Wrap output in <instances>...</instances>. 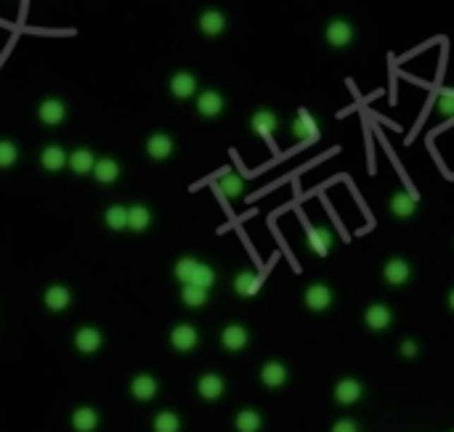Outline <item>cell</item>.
Wrapping results in <instances>:
<instances>
[{
	"label": "cell",
	"mask_w": 454,
	"mask_h": 432,
	"mask_svg": "<svg viewBox=\"0 0 454 432\" xmlns=\"http://www.w3.org/2000/svg\"><path fill=\"white\" fill-rule=\"evenodd\" d=\"M324 40L337 48V51H343L348 45L356 40V30L354 24L348 22V19H333V22L324 27Z\"/></svg>",
	"instance_id": "6da1fadb"
},
{
	"label": "cell",
	"mask_w": 454,
	"mask_h": 432,
	"mask_svg": "<svg viewBox=\"0 0 454 432\" xmlns=\"http://www.w3.org/2000/svg\"><path fill=\"white\" fill-rule=\"evenodd\" d=\"M306 247L309 252H313L316 258H327L335 247V234L327 226H313L309 228V236H306Z\"/></svg>",
	"instance_id": "7a4b0ae2"
},
{
	"label": "cell",
	"mask_w": 454,
	"mask_h": 432,
	"mask_svg": "<svg viewBox=\"0 0 454 432\" xmlns=\"http://www.w3.org/2000/svg\"><path fill=\"white\" fill-rule=\"evenodd\" d=\"M292 133H295V138L303 140V143H313V140L321 136L319 119L313 117L309 109H300L298 117L292 119Z\"/></svg>",
	"instance_id": "3957f363"
},
{
	"label": "cell",
	"mask_w": 454,
	"mask_h": 432,
	"mask_svg": "<svg viewBox=\"0 0 454 432\" xmlns=\"http://www.w3.org/2000/svg\"><path fill=\"white\" fill-rule=\"evenodd\" d=\"M303 300H306V308H309V311L321 313V311H327V308L335 303V292L327 284H311L309 289L303 292Z\"/></svg>",
	"instance_id": "277c9868"
},
{
	"label": "cell",
	"mask_w": 454,
	"mask_h": 432,
	"mask_svg": "<svg viewBox=\"0 0 454 432\" xmlns=\"http://www.w3.org/2000/svg\"><path fill=\"white\" fill-rule=\"evenodd\" d=\"M364 398V385L354 377H343L337 379V385H335V400L340 403V406H356L359 400Z\"/></svg>",
	"instance_id": "5b68a950"
},
{
	"label": "cell",
	"mask_w": 454,
	"mask_h": 432,
	"mask_svg": "<svg viewBox=\"0 0 454 432\" xmlns=\"http://www.w3.org/2000/svg\"><path fill=\"white\" fill-rule=\"evenodd\" d=\"M393 324V311L386 303H372L364 311V326L369 332H386Z\"/></svg>",
	"instance_id": "8992f818"
},
{
	"label": "cell",
	"mask_w": 454,
	"mask_h": 432,
	"mask_svg": "<svg viewBox=\"0 0 454 432\" xmlns=\"http://www.w3.org/2000/svg\"><path fill=\"white\" fill-rule=\"evenodd\" d=\"M383 279H386V284H390V287H404V284L412 279L410 260L390 258L386 265H383Z\"/></svg>",
	"instance_id": "52a82bcc"
},
{
	"label": "cell",
	"mask_w": 454,
	"mask_h": 432,
	"mask_svg": "<svg viewBox=\"0 0 454 432\" xmlns=\"http://www.w3.org/2000/svg\"><path fill=\"white\" fill-rule=\"evenodd\" d=\"M388 207H390V212L399 217V220H410V217L417 215V196H412L410 191L399 188V191L390 194Z\"/></svg>",
	"instance_id": "ba28073f"
},
{
	"label": "cell",
	"mask_w": 454,
	"mask_h": 432,
	"mask_svg": "<svg viewBox=\"0 0 454 432\" xmlns=\"http://www.w3.org/2000/svg\"><path fill=\"white\" fill-rule=\"evenodd\" d=\"M200 342V332L194 329L191 324H178L173 326V332H170V345L181 350V353H186V350H194Z\"/></svg>",
	"instance_id": "9c48e42d"
},
{
	"label": "cell",
	"mask_w": 454,
	"mask_h": 432,
	"mask_svg": "<svg viewBox=\"0 0 454 432\" xmlns=\"http://www.w3.org/2000/svg\"><path fill=\"white\" fill-rule=\"evenodd\" d=\"M247 342H250V332H247L242 324H229L221 332V345L226 347L229 353H239V350H244Z\"/></svg>",
	"instance_id": "30bf717a"
},
{
	"label": "cell",
	"mask_w": 454,
	"mask_h": 432,
	"mask_svg": "<svg viewBox=\"0 0 454 432\" xmlns=\"http://www.w3.org/2000/svg\"><path fill=\"white\" fill-rule=\"evenodd\" d=\"M287 377H289V371H287V366L282 364V361H268V364H263L261 366V382L266 385V388H271V390H279L285 382H287Z\"/></svg>",
	"instance_id": "8fae6325"
},
{
	"label": "cell",
	"mask_w": 454,
	"mask_h": 432,
	"mask_svg": "<svg viewBox=\"0 0 454 432\" xmlns=\"http://www.w3.org/2000/svg\"><path fill=\"white\" fill-rule=\"evenodd\" d=\"M37 117H40V122L43 125H61L64 122V117H67V109H64V104L59 101V98H45L43 104H40V109H37Z\"/></svg>",
	"instance_id": "7c38bea8"
},
{
	"label": "cell",
	"mask_w": 454,
	"mask_h": 432,
	"mask_svg": "<svg viewBox=\"0 0 454 432\" xmlns=\"http://www.w3.org/2000/svg\"><path fill=\"white\" fill-rule=\"evenodd\" d=\"M250 125H253V130L261 136V138H271L274 130L279 128V117L271 112V109H258L253 114V119H250Z\"/></svg>",
	"instance_id": "4fadbf2b"
},
{
	"label": "cell",
	"mask_w": 454,
	"mask_h": 432,
	"mask_svg": "<svg viewBox=\"0 0 454 432\" xmlns=\"http://www.w3.org/2000/svg\"><path fill=\"white\" fill-rule=\"evenodd\" d=\"M223 107H226V101H223V96L218 90H205V93H200V98H197V112L208 119L218 117L223 112Z\"/></svg>",
	"instance_id": "5bb4252c"
},
{
	"label": "cell",
	"mask_w": 454,
	"mask_h": 432,
	"mask_svg": "<svg viewBox=\"0 0 454 432\" xmlns=\"http://www.w3.org/2000/svg\"><path fill=\"white\" fill-rule=\"evenodd\" d=\"M261 273H255V270H242V273H237V279H234V292L239 294V297H253L258 294L261 289Z\"/></svg>",
	"instance_id": "9a60e30c"
},
{
	"label": "cell",
	"mask_w": 454,
	"mask_h": 432,
	"mask_svg": "<svg viewBox=\"0 0 454 432\" xmlns=\"http://www.w3.org/2000/svg\"><path fill=\"white\" fill-rule=\"evenodd\" d=\"M173 149H176V143H173V138L165 136V133H155V136H149V140H146V152H149L152 160H167V157L173 154Z\"/></svg>",
	"instance_id": "2e32d148"
},
{
	"label": "cell",
	"mask_w": 454,
	"mask_h": 432,
	"mask_svg": "<svg viewBox=\"0 0 454 432\" xmlns=\"http://www.w3.org/2000/svg\"><path fill=\"white\" fill-rule=\"evenodd\" d=\"M101 332L99 329H93V326H83L78 335H75V347H78L80 353H85V356H90V353H96L101 347Z\"/></svg>",
	"instance_id": "e0dca14e"
},
{
	"label": "cell",
	"mask_w": 454,
	"mask_h": 432,
	"mask_svg": "<svg viewBox=\"0 0 454 432\" xmlns=\"http://www.w3.org/2000/svg\"><path fill=\"white\" fill-rule=\"evenodd\" d=\"M43 303L48 311H67L69 303H72V294H69L67 287L56 284V287H48V289H45Z\"/></svg>",
	"instance_id": "ac0fdd59"
},
{
	"label": "cell",
	"mask_w": 454,
	"mask_h": 432,
	"mask_svg": "<svg viewBox=\"0 0 454 432\" xmlns=\"http://www.w3.org/2000/svg\"><path fill=\"white\" fill-rule=\"evenodd\" d=\"M223 390H226V382H223L218 374H205V377H200V382H197V392H200V398L205 400H218L223 395Z\"/></svg>",
	"instance_id": "d6986e66"
},
{
	"label": "cell",
	"mask_w": 454,
	"mask_h": 432,
	"mask_svg": "<svg viewBox=\"0 0 454 432\" xmlns=\"http://www.w3.org/2000/svg\"><path fill=\"white\" fill-rule=\"evenodd\" d=\"M67 164L72 167V173L75 175H85V173H93L96 157H93L90 149H75V152L67 157Z\"/></svg>",
	"instance_id": "ffe728a7"
},
{
	"label": "cell",
	"mask_w": 454,
	"mask_h": 432,
	"mask_svg": "<svg viewBox=\"0 0 454 432\" xmlns=\"http://www.w3.org/2000/svg\"><path fill=\"white\" fill-rule=\"evenodd\" d=\"M170 93L176 98H191L197 93V77L189 75V72H178L170 80Z\"/></svg>",
	"instance_id": "44dd1931"
},
{
	"label": "cell",
	"mask_w": 454,
	"mask_h": 432,
	"mask_svg": "<svg viewBox=\"0 0 454 432\" xmlns=\"http://www.w3.org/2000/svg\"><path fill=\"white\" fill-rule=\"evenodd\" d=\"M200 30L208 37H215V35H221L226 30V16H223L218 8H208V11L200 16Z\"/></svg>",
	"instance_id": "7402d4cb"
},
{
	"label": "cell",
	"mask_w": 454,
	"mask_h": 432,
	"mask_svg": "<svg viewBox=\"0 0 454 432\" xmlns=\"http://www.w3.org/2000/svg\"><path fill=\"white\" fill-rule=\"evenodd\" d=\"M218 191H221L226 199H239V196L244 194V178L226 170V173L218 178Z\"/></svg>",
	"instance_id": "603a6c76"
},
{
	"label": "cell",
	"mask_w": 454,
	"mask_h": 432,
	"mask_svg": "<svg viewBox=\"0 0 454 432\" xmlns=\"http://www.w3.org/2000/svg\"><path fill=\"white\" fill-rule=\"evenodd\" d=\"M67 157L69 154L64 152L61 146H45L43 154H40V164H43L48 173H59V170H64Z\"/></svg>",
	"instance_id": "cb8c5ba5"
},
{
	"label": "cell",
	"mask_w": 454,
	"mask_h": 432,
	"mask_svg": "<svg viewBox=\"0 0 454 432\" xmlns=\"http://www.w3.org/2000/svg\"><path fill=\"white\" fill-rule=\"evenodd\" d=\"M93 178L99 181V184H114L117 178H120V164L117 160H112V157H104V160H96V167H93Z\"/></svg>",
	"instance_id": "d4e9b609"
},
{
	"label": "cell",
	"mask_w": 454,
	"mask_h": 432,
	"mask_svg": "<svg viewBox=\"0 0 454 432\" xmlns=\"http://www.w3.org/2000/svg\"><path fill=\"white\" fill-rule=\"evenodd\" d=\"M72 427L78 432H93L99 427V414L96 409H90V406H80L75 414H72Z\"/></svg>",
	"instance_id": "484cf974"
},
{
	"label": "cell",
	"mask_w": 454,
	"mask_h": 432,
	"mask_svg": "<svg viewBox=\"0 0 454 432\" xmlns=\"http://www.w3.org/2000/svg\"><path fill=\"white\" fill-rule=\"evenodd\" d=\"M131 392H133L136 400H152L157 395V379L149 377V374H138L131 382Z\"/></svg>",
	"instance_id": "4316f807"
},
{
	"label": "cell",
	"mask_w": 454,
	"mask_h": 432,
	"mask_svg": "<svg viewBox=\"0 0 454 432\" xmlns=\"http://www.w3.org/2000/svg\"><path fill=\"white\" fill-rule=\"evenodd\" d=\"M234 427H237V432H261L263 416L255 409H242L237 414V419H234Z\"/></svg>",
	"instance_id": "83f0119b"
},
{
	"label": "cell",
	"mask_w": 454,
	"mask_h": 432,
	"mask_svg": "<svg viewBox=\"0 0 454 432\" xmlns=\"http://www.w3.org/2000/svg\"><path fill=\"white\" fill-rule=\"evenodd\" d=\"M149 226H152V212L144 205L128 207V228L131 231H146Z\"/></svg>",
	"instance_id": "f1b7e54d"
},
{
	"label": "cell",
	"mask_w": 454,
	"mask_h": 432,
	"mask_svg": "<svg viewBox=\"0 0 454 432\" xmlns=\"http://www.w3.org/2000/svg\"><path fill=\"white\" fill-rule=\"evenodd\" d=\"M104 223H107L112 231H122V228H128V207H120V205L109 207V210L104 212Z\"/></svg>",
	"instance_id": "f546056e"
},
{
	"label": "cell",
	"mask_w": 454,
	"mask_h": 432,
	"mask_svg": "<svg viewBox=\"0 0 454 432\" xmlns=\"http://www.w3.org/2000/svg\"><path fill=\"white\" fill-rule=\"evenodd\" d=\"M155 432H178L181 430V419H178V414L173 411H160L155 416Z\"/></svg>",
	"instance_id": "4dcf8cb0"
},
{
	"label": "cell",
	"mask_w": 454,
	"mask_h": 432,
	"mask_svg": "<svg viewBox=\"0 0 454 432\" xmlns=\"http://www.w3.org/2000/svg\"><path fill=\"white\" fill-rule=\"evenodd\" d=\"M197 265H200V260L197 258H181L176 263V279L186 287V284H191V276H194V270H197Z\"/></svg>",
	"instance_id": "1f68e13d"
},
{
	"label": "cell",
	"mask_w": 454,
	"mask_h": 432,
	"mask_svg": "<svg viewBox=\"0 0 454 432\" xmlns=\"http://www.w3.org/2000/svg\"><path fill=\"white\" fill-rule=\"evenodd\" d=\"M191 284L208 292L213 284H215V270H213L210 265H205V263H200V265H197V270H194V276H191Z\"/></svg>",
	"instance_id": "d6a6232c"
},
{
	"label": "cell",
	"mask_w": 454,
	"mask_h": 432,
	"mask_svg": "<svg viewBox=\"0 0 454 432\" xmlns=\"http://www.w3.org/2000/svg\"><path fill=\"white\" fill-rule=\"evenodd\" d=\"M181 300H184L189 308H202V305L208 303V292L200 289V287H194V284H186L184 292H181Z\"/></svg>",
	"instance_id": "836d02e7"
},
{
	"label": "cell",
	"mask_w": 454,
	"mask_h": 432,
	"mask_svg": "<svg viewBox=\"0 0 454 432\" xmlns=\"http://www.w3.org/2000/svg\"><path fill=\"white\" fill-rule=\"evenodd\" d=\"M19 160V149L11 140H0V167H11Z\"/></svg>",
	"instance_id": "e575fe53"
},
{
	"label": "cell",
	"mask_w": 454,
	"mask_h": 432,
	"mask_svg": "<svg viewBox=\"0 0 454 432\" xmlns=\"http://www.w3.org/2000/svg\"><path fill=\"white\" fill-rule=\"evenodd\" d=\"M436 109L441 117H454V90H443L441 96L436 98Z\"/></svg>",
	"instance_id": "d590c367"
},
{
	"label": "cell",
	"mask_w": 454,
	"mask_h": 432,
	"mask_svg": "<svg viewBox=\"0 0 454 432\" xmlns=\"http://www.w3.org/2000/svg\"><path fill=\"white\" fill-rule=\"evenodd\" d=\"M399 353L404 358H414V356H420V345H417V340H401V345H399Z\"/></svg>",
	"instance_id": "8d00e7d4"
},
{
	"label": "cell",
	"mask_w": 454,
	"mask_h": 432,
	"mask_svg": "<svg viewBox=\"0 0 454 432\" xmlns=\"http://www.w3.org/2000/svg\"><path fill=\"white\" fill-rule=\"evenodd\" d=\"M330 432H362V427H359V421L354 419H337Z\"/></svg>",
	"instance_id": "74e56055"
},
{
	"label": "cell",
	"mask_w": 454,
	"mask_h": 432,
	"mask_svg": "<svg viewBox=\"0 0 454 432\" xmlns=\"http://www.w3.org/2000/svg\"><path fill=\"white\" fill-rule=\"evenodd\" d=\"M449 311H454V289L449 292Z\"/></svg>",
	"instance_id": "f35d334b"
}]
</instances>
